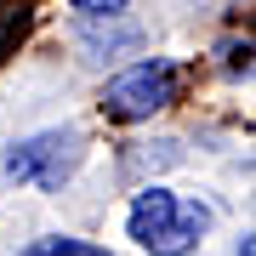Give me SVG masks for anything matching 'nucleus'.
<instances>
[{"instance_id":"nucleus-1","label":"nucleus","mask_w":256,"mask_h":256,"mask_svg":"<svg viewBox=\"0 0 256 256\" xmlns=\"http://www.w3.org/2000/svg\"><path fill=\"white\" fill-rule=\"evenodd\" d=\"M126 228H131V239H137L142 250H154V256H188L194 245H200V234L210 228V210L200 200L182 205L171 188H142L137 200H131V210H126Z\"/></svg>"},{"instance_id":"nucleus-2","label":"nucleus","mask_w":256,"mask_h":256,"mask_svg":"<svg viewBox=\"0 0 256 256\" xmlns=\"http://www.w3.org/2000/svg\"><path fill=\"white\" fill-rule=\"evenodd\" d=\"M165 102H176V63L171 57H142V63L120 68L102 92V108L114 120H154Z\"/></svg>"},{"instance_id":"nucleus-3","label":"nucleus","mask_w":256,"mask_h":256,"mask_svg":"<svg viewBox=\"0 0 256 256\" xmlns=\"http://www.w3.org/2000/svg\"><path fill=\"white\" fill-rule=\"evenodd\" d=\"M80 165V131H40V137H28L18 148H6V160H0V171L12 176V182H34V188H63L68 171Z\"/></svg>"},{"instance_id":"nucleus-4","label":"nucleus","mask_w":256,"mask_h":256,"mask_svg":"<svg viewBox=\"0 0 256 256\" xmlns=\"http://www.w3.org/2000/svg\"><path fill=\"white\" fill-rule=\"evenodd\" d=\"M40 256H108L102 245H92V239H52Z\"/></svg>"},{"instance_id":"nucleus-5","label":"nucleus","mask_w":256,"mask_h":256,"mask_svg":"<svg viewBox=\"0 0 256 256\" xmlns=\"http://www.w3.org/2000/svg\"><path fill=\"white\" fill-rule=\"evenodd\" d=\"M86 46H92V52H114V46H137V28H114V34H97V28H86Z\"/></svg>"},{"instance_id":"nucleus-6","label":"nucleus","mask_w":256,"mask_h":256,"mask_svg":"<svg viewBox=\"0 0 256 256\" xmlns=\"http://www.w3.org/2000/svg\"><path fill=\"white\" fill-rule=\"evenodd\" d=\"M74 12H80V18H114V12H126V0H74Z\"/></svg>"}]
</instances>
